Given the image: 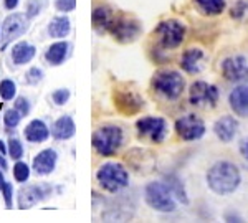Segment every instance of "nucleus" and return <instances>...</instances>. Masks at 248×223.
<instances>
[{
	"instance_id": "nucleus-1",
	"label": "nucleus",
	"mask_w": 248,
	"mask_h": 223,
	"mask_svg": "<svg viewBox=\"0 0 248 223\" xmlns=\"http://www.w3.org/2000/svg\"><path fill=\"white\" fill-rule=\"evenodd\" d=\"M242 182L238 167L229 161L215 162L207 172V184L215 193L229 195L238 189Z\"/></svg>"
},
{
	"instance_id": "nucleus-2",
	"label": "nucleus",
	"mask_w": 248,
	"mask_h": 223,
	"mask_svg": "<svg viewBox=\"0 0 248 223\" xmlns=\"http://www.w3.org/2000/svg\"><path fill=\"white\" fill-rule=\"evenodd\" d=\"M96 178H98V184L111 193L119 192L129 184L127 170L121 164H116V162H109V164L99 167V170L96 172Z\"/></svg>"
},
{
	"instance_id": "nucleus-3",
	"label": "nucleus",
	"mask_w": 248,
	"mask_h": 223,
	"mask_svg": "<svg viewBox=\"0 0 248 223\" xmlns=\"http://www.w3.org/2000/svg\"><path fill=\"white\" fill-rule=\"evenodd\" d=\"M123 144V131L118 126H103L93 134V147L96 152L109 157L118 152Z\"/></svg>"
},
{
	"instance_id": "nucleus-4",
	"label": "nucleus",
	"mask_w": 248,
	"mask_h": 223,
	"mask_svg": "<svg viewBox=\"0 0 248 223\" xmlns=\"http://www.w3.org/2000/svg\"><path fill=\"white\" fill-rule=\"evenodd\" d=\"M146 202L151 208L157 210V212L169 213L175 210L174 192L169 185L162 184V182H151L146 187Z\"/></svg>"
},
{
	"instance_id": "nucleus-5",
	"label": "nucleus",
	"mask_w": 248,
	"mask_h": 223,
	"mask_svg": "<svg viewBox=\"0 0 248 223\" xmlns=\"http://www.w3.org/2000/svg\"><path fill=\"white\" fill-rule=\"evenodd\" d=\"M153 86L157 93H161L167 99H175L181 96L186 81L177 71H159L153 79Z\"/></svg>"
},
{
	"instance_id": "nucleus-6",
	"label": "nucleus",
	"mask_w": 248,
	"mask_h": 223,
	"mask_svg": "<svg viewBox=\"0 0 248 223\" xmlns=\"http://www.w3.org/2000/svg\"><path fill=\"white\" fill-rule=\"evenodd\" d=\"M155 35L164 48H175L184 42L186 27L179 20H164L155 29Z\"/></svg>"
},
{
	"instance_id": "nucleus-7",
	"label": "nucleus",
	"mask_w": 248,
	"mask_h": 223,
	"mask_svg": "<svg viewBox=\"0 0 248 223\" xmlns=\"http://www.w3.org/2000/svg\"><path fill=\"white\" fill-rule=\"evenodd\" d=\"M27 30H29V17H27V15H22V14L9 15L2 23V43H0L2 51L7 48V45H9L10 42L22 37Z\"/></svg>"
},
{
	"instance_id": "nucleus-8",
	"label": "nucleus",
	"mask_w": 248,
	"mask_h": 223,
	"mask_svg": "<svg viewBox=\"0 0 248 223\" xmlns=\"http://www.w3.org/2000/svg\"><path fill=\"white\" fill-rule=\"evenodd\" d=\"M113 33V37L121 43H129L134 42L136 38L141 33V25H139L136 20L133 18H126V17H113L109 29Z\"/></svg>"
},
{
	"instance_id": "nucleus-9",
	"label": "nucleus",
	"mask_w": 248,
	"mask_h": 223,
	"mask_svg": "<svg viewBox=\"0 0 248 223\" xmlns=\"http://www.w3.org/2000/svg\"><path fill=\"white\" fill-rule=\"evenodd\" d=\"M190 103L197 107H214L218 99V89L205 81H197L190 86Z\"/></svg>"
},
{
	"instance_id": "nucleus-10",
	"label": "nucleus",
	"mask_w": 248,
	"mask_h": 223,
	"mask_svg": "<svg viewBox=\"0 0 248 223\" xmlns=\"http://www.w3.org/2000/svg\"><path fill=\"white\" fill-rule=\"evenodd\" d=\"M136 127H138L139 136L147 137L154 144L162 142L167 134V124L162 118H142L138 121Z\"/></svg>"
},
{
	"instance_id": "nucleus-11",
	"label": "nucleus",
	"mask_w": 248,
	"mask_h": 223,
	"mask_svg": "<svg viewBox=\"0 0 248 223\" xmlns=\"http://www.w3.org/2000/svg\"><path fill=\"white\" fill-rule=\"evenodd\" d=\"M222 73L229 81L245 83L248 81V58L242 55L229 57L222 61Z\"/></svg>"
},
{
	"instance_id": "nucleus-12",
	"label": "nucleus",
	"mask_w": 248,
	"mask_h": 223,
	"mask_svg": "<svg viewBox=\"0 0 248 223\" xmlns=\"http://www.w3.org/2000/svg\"><path fill=\"white\" fill-rule=\"evenodd\" d=\"M175 131L184 141H197L205 134V124L201 118L194 114H187L175 122Z\"/></svg>"
},
{
	"instance_id": "nucleus-13",
	"label": "nucleus",
	"mask_w": 248,
	"mask_h": 223,
	"mask_svg": "<svg viewBox=\"0 0 248 223\" xmlns=\"http://www.w3.org/2000/svg\"><path fill=\"white\" fill-rule=\"evenodd\" d=\"M51 189L48 185H30L20 190L18 193V208H31L42 202L43 198L48 197Z\"/></svg>"
},
{
	"instance_id": "nucleus-14",
	"label": "nucleus",
	"mask_w": 248,
	"mask_h": 223,
	"mask_svg": "<svg viewBox=\"0 0 248 223\" xmlns=\"http://www.w3.org/2000/svg\"><path fill=\"white\" fill-rule=\"evenodd\" d=\"M58 161V154L53 149H45L40 154H37V157L33 159V170L38 175H48L55 170Z\"/></svg>"
},
{
	"instance_id": "nucleus-15",
	"label": "nucleus",
	"mask_w": 248,
	"mask_h": 223,
	"mask_svg": "<svg viewBox=\"0 0 248 223\" xmlns=\"http://www.w3.org/2000/svg\"><path fill=\"white\" fill-rule=\"evenodd\" d=\"M144 101L133 91H123L116 94V106L124 114H134L142 107Z\"/></svg>"
},
{
	"instance_id": "nucleus-16",
	"label": "nucleus",
	"mask_w": 248,
	"mask_h": 223,
	"mask_svg": "<svg viewBox=\"0 0 248 223\" xmlns=\"http://www.w3.org/2000/svg\"><path fill=\"white\" fill-rule=\"evenodd\" d=\"M214 131L222 142H230L238 131V121L233 116H223L215 122Z\"/></svg>"
},
{
	"instance_id": "nucleus-17",
	"label": "nucleus",
	"mask_w": 248,
	"mask_h": 223,
	"mask_svg": "<svg viewBox=\"0 0 248 223\" xmlns=\"http://www.w3.org/2000/svg\"><path fill=\"white\" fill-rule=\"evenodd\" d=\"M230 106L240 116H248V85H240L230 93Z\"/></svg>"
},
{
	"instance_id": "nucleus-18",
	"label": "nucleus",
	"mask_w": 248,
	"mask_h": 223,
	"mask_svg": "<svg viewBox=\"0 0 248 223\" xmlns=\"http://www.w3.org/2000/svg\"><path fill=\"white\" fill-rule=\"evenodd\" d=\"M205 55L201 48H189L181 59V66L187 73H199L203 66Z\"/></svg>"
},
{
	"instance_id": "nucleus-19",
	"label": "nucleus",
	"mask_w": 248,
	"mask_h": 223,
	"mask_svg": "<svg viewBox=\"0 0 248 223\" xmlns=\"http://www.w3.org/2000/svg\"><path fill=\"white\" fill-rule=\"evenodd\" d=\"M48 136H50V131L45 122L42 119H33L29 126L25 127V137L29 142H33V144H40V142H45Z\"/></svg>"
},
{
	"instance_id": "nucleus-20",
	"label": "nucleus",
	"mask_w": 248,
	"mask_h": 223,
	"mask_svg": "<svg viewBox=\"0 0 248 223\" xmlns=\"http://www.w3.org/2000/svg\"><path fill=\"white\" fill-rule=\"evenodd\" d=\"M70 48H71V45L68 42L53 43V45H50V48L45 51V59L53 66L62 65V63L66 59L68 53H70Z\"/></svg>"
},
{
	"instance_id": "nucleus-21",
	"label": "nucleus",
	"mask_w": 248,
	"mask_h": 223,
	"mask_svg": "<svg viewBox=\"0 0 248 223\" xmlns=\"http://www.w3.org/2000/svg\"><path fill=\"white\" fill-rule=\"evenodd\" d=\"M35 55H37V48L33 45H30L27 42H20L12 48V61L18 66L27 65L35 58Z\"/></svg>"
},
{
	"instance_id": "nucleus-22",
	"label": "nucleus",
	"mask_w": 248,
	"mask_h": 223,
	"mask_svg": "<svg viewBox=\"0 0 248 223\" xmlns=\"http://www.w3.org/2000/svg\"><path fill=\"white\" fill-rule=\"evenodd\" d=\"M75 122L70 116H62L57 122L53 124L51 134L57 141H66V139L75 136Z\"/></svg>"
},
{
	"instance_id": "nucleus-23",
	"label": "nucleus",
	"mask_w": 248,
	"mask_h": 223,
	"mask_svg": "<svg viewBox=\"0 0 248 223\" xmlns=\"http://www.w3.org/2000/svg\"><path fill=\"white\" fill-rule=\"evenodd\" d=\"M91 20H93V27L96 31H105L109 29L111 22H113V14L108 7H94L93 14H91Z\"/></svg>"
},
{
	"instance_id": "nucleus-24",
	"label": "nucleus",
	"mask_w": 248,
	"mask_h": 223,
	"mask_svg": "<svg viewBox=\"0 0 248 223\" xmlns=\"http://www.w3.org/2000/svg\"><path fill=\"white\" fill-rule=\"evenodd\" d=\"M70 18L62 15V17H55L51 20V23L48 25V33L51 38H63L70 33Z\"/></svg>"
},
{
	"instance_id": "nucleus-25",
	"label": "nucleus",
	"mask_w": 248,
	"mask_h": 223,
	"mask_svg": "<svg viewBox=\"0 0 248 223\" xmlns=\"http://www.w3.org/2000/svg\"><path fill=\"white\" fill-rule=\"evenodd\" d=\"M195 5L203 15H218L225 10V0H195Z\"/></svg>"
},
{
	"instance_id": "nucleus-26",
	"label": "nucleus",
	"mask_w": 248,
	"mask_h": 223,
	"mask_svg": "<svg viewBox=\"0 0 248 223\" xmlns=\"http://www.w3.org/2000/svg\"><path fill=\"white\" fill-rule=\"evenodd\" d=\"M15 93H17V85L12 79H2L0 81V98L3 101H10V99L15 98Z\"/></svg>"
},
{
	"instance_id": "nucleus-27",
	"label": "nucleus",
	"mask_w": 248,
	"mask_h": 223,
	"mask_svg": "<svg viewBox=\"0 0 248 223\" xmlns=\"http://www.w3.org/2000/svg\"><path fill=\"white\" fill-rule=\"evenodd\" d=\"M14 177H15V180L20 182V184L27 182L30 177V167L27 165L25 162L17 161V164L14 165Z\"/></svg>"
},
{
	"instance_id": "nucleus-28",
	"label": "nucleus",
	"mask_w": 248,
	"mask_h": 223,
	"mask_svg": "<svg viewBox=\"0 0 248 223\" xmlns=\"http://www.w3.org/2000/svg\"><path fill=\"white\" fill-rule=\"evenodd\" d=\"M20 121H22V114H20L15 107L14 109H9L5 114H3V122H5L7 129H14V127H17L20 124Z\"/></svg>"
},
{
	"instance_id": "nucleus-29",
	"label": "nucleus",
	"mask_w": 248,
	"mask_h": 223,
	"mask_svg": "<svg viewBox=\"0 0 248 223\" xmlns=\"http://www.w3.org/2000/svg\"><path fill=\"white\" fill-rule=\"evenodd\" d=\"M7 152L14 161H20L23 155V146L18 139H10L9 141V146H7Z\"/></svg>"
},
{
	"instance_id": "nucleus-30",
	"label": "nucleus",
	"mask_w": 248,
	"mask_h": 223,
	"mask_svg": "<svg viewBox=\"0 0 248 223\" xmlns=\"http://www.w3.org/2000/svg\"><path fill=\"white\" fill-rule=\"evenodd\" d=\"M43 5H45V0H29L27 3V17L29 18H33L42 12Z\"/></svg>"
},
{
	"instance_id": "nucleus-31",
	"label": "nucleus",
	"mask_w": 248,
	"mask_h": 223,
	"mask_svg": "<svg viewBox=\"0 0 248 223\" xmlns=\"http://www.w3.org/2000/svg\"><path fill=\"white\" fill-rule=\"evenodd\" d=\"M42 79H43V70L42 68L33 66V68H30L29 73H27V83H29V85H38Z\"/></svg>"
},
{
	"instance_id": "nucleus-32",
	"label": "nucleus",
	"mask_w": 248,
	"mask_h": 223,
	"mask_svg": "<svg viewBox=\"0 0 248 223\" xmlns=\"http://www.w3.org/2000/svg\"><path fill=\"white\" fill-rule=\"evenodd\" d=\"M53 103L55 104H58V106H63V104H66L68 103V99H70V91L66 89V88H62V89H57L53 93Z\"/></svg>"
},
{
	"instance_id": "nucleus-33",
	"label": "nucleus",
	"mask_w": 248,
	"mask_h": 223,
	"mask_svg": "<svg viewBox=\"0 0 248 223\" xmlns=\"http://www.w3.org/2000/svg\"><path fill=\"white\" fill-rule=\"evenodd\" d=\"M15 109H17L18 113L22 114V118L29 116V113H30V103H29V99L23 98V96L17 98V101H15Z\"/></svg>"
},
{
	"instance_id": "nucleus-34",
	"label": "nucleus",
	"mask_w": 248,
	"mask_h": 223,
	"mask_svg": "<svg viewBox=\"0 0 248 223\" xmlns=\"http://www.w3.org/2000/svg\"><path fill=\"white\" fill-rule=\"evenodd\" d=\"M55 7H57V10L63 12V14H68V12L75 10L77 0H57V2H55Z\"/></svg>"
},
{
	"instance_id": "nucleus-35",
	"label": "nucleus",
	"mask_w": 248,
	"mask_h": 223,
	"mask_svg": "<svg viewBox=\"0 0 248 223\" xmlns=\"http://www.w3.org/2000/svg\"><path fill=\"white\" fill-rule=\"evenodd\" d=\"M2 193H3V200H5V207L7 208H12V205H14V202H12V195H14V187L9 182H5V185H3L2 189Z\"/></svg>"
},
{
	"instance_id": "nucleus-36",
	"label": "nucleus",
	"mask_w": 248,
	"mask_h": 223,
	"mask_svg": "<svg viewBox=\"0 0 248 223\" xmlns=\"http://www.w3.org/2000/svg\"><path fill=\"white\" fill-rule=\"evenodd\" d=\"M240 154H242L243 157L248 161V137L243 139V141L240 142Z\"/></svg>"
},
{
	"instance_id": "nucleus-37",
	"label": "nucleus",
	"mask_w": 248,
	"mask_h": 223,
	"mask_svg": "<svg viewBox=\"0 0 248 223\" xmlns=\"http://www.w3.org/2000/svg\"><path fill=\"white\" fill-rule=\"evenodd\" d=\"M3 3H5V9L7 10H14V9H17L18 0H3Z\"/></svg>"
},
{
	"instance_id": "nucleus-38",
	"label": "nucleus",
	"mask_w": 248,
	"mask_h": 223,
	"mask_svg": "<svg viewBox=\"0 0 248 223\" xmlns=\"http://www.w3.org/2000/svg\"><path fill=\"white\" fill-rule=\"evenodd\" d=\"M7 161H5V157H3V154H0V169L2 170H7Z\"/></svg>"
},
{
	"instance_id": "nucleus-39",
	"label": "nucleus",
	"mask_w": 248,
	"mask_h": 223,
	"mask_svg": "<svg viewBox=\"0 0 248 223\" xmlns=\"http://www.w3.org/2000/svg\"><path fill=\"white\" fill-rule=\"evenodd\" d=\"M3 185H5V178H3L2 169H0V190H2V189H3Z\"/></svg>"
},
{
	"instance_id": "nucleus-40",
	"label": "nucleus",
	"mask_w": 248,
	"mask_h": 223,
	"mask_svg": "<svg viewBox=\"0 0 248 223\" xmlns=\"http://www.w3.org/2000/svg\"><path fill=\"white\" fill-rule=\"evenodd\" d=\"M0 154H3V155L7 154V147L3 144V141H0Z\"/></svg>"
},
{
	"instance_id": "nucleus-41",
	"label": "nucleus",
	"mask_w": 248,
	"mask_h": 223,
	"mask_svg": "<svg viewBox=\"0 0 248 223\" xmlns=\"http://www.w3.org/2000/svg\"><path fill=\"white\" fill-rule=\"evenodd\" d=\"M0 107H2V103H0Z\"/></svg>"
}]
</instances>
